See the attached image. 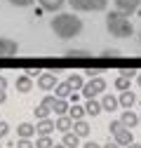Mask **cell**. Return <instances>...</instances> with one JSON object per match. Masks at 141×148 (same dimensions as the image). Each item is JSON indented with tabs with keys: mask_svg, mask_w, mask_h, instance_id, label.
I'll return each instance as SVG.
<instances>
[{
	"mask_svg": "<svg viewBox=\"0 0 141 148\" xmlns=\"http://www.w3.org/2000/svg\"><path fill=\"white\" fill-rule=\"evenodd\" d=\"M49 28L54 31L57 38L70 40V38H78V35L82 33V19H78L73 12H61V14H57L54 19L49 21Z\"/></svg>",
	"mask_w": 141,
	"mask_h": 148,
	"instance_id": "obj_1",
	"label": "cell"
},
{
	"mask_svg": "<svg viewBox=\"0 0 141 148\" xmlns=\"http://www.w3.org/2000/svg\"><path fill=\"white\" fill-rule=\"evenodd\" d=\"M106 28H108V33L115 35V38H129V35L134 33L129 16L122 14V12H118V10H113V12L106 14Z\"/></svg>",
	"mask_w": 141,
	"mask_h": 148,
	"instance_id": "obj_2",
	"label": "cell"
},
{
	"mask_svg": "<svg viewBox=\"0 0 141 148\" xmlns=\"http://www.w3.org/2000/svg\"><path fill=\"white\" fill-rule=\"evenodd\" d=\"M108 129H111V134H113V141H118L120 146H129V143H134V136H132V129H127L125 125H122L120 120H111V125H108Z\"/></svg>",
	"mask_w": 141,
	"mask_h": 148,
	"instance_id": "obj_3",
	"label": "cell"
},
{
	"mask_svg": "<svg viewBox=\"0 0 141 148\" xmlns=\"http://www.w3.org/2000/svg\"><path fill=\"white\" fill-rule=\"evenodd\" d=\"M75 12H103L108 7V0H66Z\"/></svg>",
	"mask_w": 141,
	"mask_h": 148,
	"instance_id": "obj_4",
	"label": "cell"
},
{
	"mask_svg": "<svg viewBox=\"0 0 141 148\" xmlns=\"http://www.w3.org/2000/svg\"><path fill=\"white\" fill-rule=\"evenodd\" d=\"M103 92H106V80H103L101 75H97V78H92L90 82H85V87H82V97L94 99L97 94H103Z\"/></svg>",
	"mask_w": 141,
	"mask_h": 148,
	"instance_id": "obj_5",
	"label": "cell"
},
{
	"mask_svg": "<svg viewBox=\"0 0 141 148\" xmlns=\"http://www.w3.org/2000/svg\"><path fill=\"white\" fill-rule=\"evenodd\" d=\"M115 3V10L118 12H122V14H134L136 10H139V5H141V0H113Z\"/></svg>",
	"mask_w": 141,
	"mask_h": 148,
	"instance_id": "obj_6",
	"label": "cell"
},
{
	"mask_svg": "<svg viewBox=\"0 0 141 148\" xmlns=\"http://www.w3.org/2000/svg\"><path fill=\"white\" fill-rule=\"evenodd\" d=\"M59 82H57V73L54 71H47V73H40V78H38V87L40 89H54Z\"/></svg>",
	"mask_w": 141,
	"mask_h": 148,
	"instance_id": "obj_7",
	"label": "cell"
},
{
	"mask_svg": "<svg viewBox=\"0 0 141 148\" xmlns=\"http://www.w3.org/2000/svg\"><path fill=\"white\" fill-rule=\"evenodd\" d=\"M16 52H19V42L10 38H0V57H14Z\"/></svg>",
	"mask_w": 141,
	"mask_h": 148,
	"instance_id": "obj_8",
	"label": "cell"
},
{
	"mask_svg": "<svg viewBox=\"0 0 141 148\" xmlns=\"http://www.w3.org/2000/svg\"><path fill=\"white\" fill-rule=\"evenodd\" d=\"M132 75H134V71H120V75L115 78V89L118 92H127L129 85H132Z\"/></svg>",
	"mask_w": 141,
	"mask_h": 148,
	"instance_id": "obj_9",
	"label": "cell"
},
{
	"mask_svg": "<svg viewBox=\"0 0 141 148\" xmlns=\"http://www.w3.org/2000/svg\"><path fill=\"white\" fill-rule=\"evenodd\" d=\"M57 129V125H54V120H38V125H35V132H38V136H49L52 132Z\"/></svg>",
	"mask_w": 141,
	"mask_h": 148,
	"instance_id": "obj_10",
	"label": "cell"
},
{
	"mask_svg": "<svg viewBox=\"0 0 141 148\" xmlns=\"http://www.w3.org/2000/svg\"><path fill=\"white\" fill-rule=\"evenodd\" d=\"M54 125H57V132H61V134L73 132V118H70V115H59L54 120Z\"/></svg>",
	"mask_w": 141,
	"mask_h": 148,
	"instance_id": "obj_11",
	"label": "cell"
},
{
	"mask_svg": "<svg viewBox=\"0 0 141 148\" xmlns=\"http://www.w3.org/2000/svg\"><path fill=\"white\" fill-rule=\"evenodd\" d=\"M14 87H16V92H21V94L31 92V89H33V80H31V75H19V78H16V82H14Z\"/></svg>",
	"mask_w": 141,
	"mask_h": 148,
	"instance_id": "obj_12",
	"label": "cell"
},
{
	"mask_svg": "<svg viewBox=\"0 0 141 148\" xmlns=\"http://www.w3.org/2000/svg\"><path fill=\"white\" fill-rule=\"evenodd\" d=\"M118 106H120V101H118L113 94H103V99H101V108H103V110H108V113H115Z\"/></svg>",
	"mask_w": 141,
	"mask_h": 148,
	"instance_id": "obj_13",
	"label": "cell"
},
{
	"mask_svg": "<svg viewBox=\"0 0 141 148\" xmlns=\"http://www.w3.org/2000/svg\"><path fill=\"white\" fill-rule=\"evenodd\" d=\"M120 122L125 125L127 129H132V127H136V125H139V115H136V113H132V108H129V110H125V113L120 115Z\"/></svg>",
	"mask_w": 141,
	"mask_h": 148,
	"instance_id": "obj_14",
	"label": "cell"
},
{
	"mask_svg": "<svg viewBox=\"0 0 141 148\" xmlns=\"http://www.w3.org/2000/svg\"><path fill=\"white\" fill-rule=\"evenodd\" d=\"M16 134H19V139H31L33 134H38V132H35V125H31V122H21L19 127H16Z\"/></svg>",
	"mask_w": 141,
	"mask_h": 148,
	"instance_id": "obj_15",
	"label": "cell"
},
{
	"mask_svg": "<svg viewBox=\"0 0 141 148\" xmlns=\"http://www.w3.org/2000/svg\"><path fill=\"white\" fill-rule=\"evenodd\" d=\"M118 101H120V106L125 108V110H129V108L134 106V101H136V97L132 94V89H127V92H122V94L118 97Z\"/></svg>",
	"mask_w": 141,
	"mask_h": 148,
	"instance_id": "obj_16",
	"label": "cell"
},
{
	"mask_svg": "<svg viewBox=\"0 0 141 148\" xmlns=\"http://www.w3.org/2000/svg\"><path fill=\"white\" fill-rule=\"evenodd\" d=\"M85 110H87V115H92V118H94V115H99V113H101L103 108H101V101H97V99H87Z\"/></svg>",
	"mask_w": 141,
	"mask_h": 148,
	"instance_id": "obj_17",
	"label": "cell"
},
{
	"mask_svg": "<svg viewBox=\"0 0 141 148\" xmlns=\"http://www.w3.org/2000/svg\"><path fill=\"white\" fill-rule=\"evenodd\" d=\"M64 3H66V0H40V5H42L45 12H59Z\"/></svg>",
	"mask_w": 141,
	"mask_h": 148,
	"instance_id": "obj_18",
	"label": "cell"
},
{
	"mask_svg": "<svg viewBox=\"0 0 141 148\" xmlns=\"http://www.w3.org/2000/svg\"><path fill=\"white\" fill-rule=\"evenodd\" d=\"M73 132L82 139V136H90V132H92V129H90V125H87L85 120H78V122H73Z\"/></svg>",
	"mask_w": 141,
	"mask_h": 148,
	"instance_id": "obj_19",
	"label": "cell"
},
{
	"mask_svg": "<svg viewBox=\"0 0 141 148\" xmlns=\"http://www.w3.org/2000/svg\"><path fill=\"white\" fill-rule=\"evenodd\" d=\"M54 92H57V99H68L70 94H73V89H70L68 82H59V85L54 87Z\"/></svg>",
	"mask_w": 141,
	"mask_h": 148,
	"instance_id": "obj_20",
	"label": "cell"
},
{
	"mask_svg": "<svg viewBox=\"0 0 141 148\" xmlns=\"http://www.w3.org/2000/svg\"><path fill=\"white\" fill-rule=\"evenodd\" d=\"M66 148H78V143H80V136L75 134V132H66L64 134V141H61Z\"/></svg>",
	"mask_w": 141,
	"mask_h": 148,
	"instance_id": "obj_21",
	"label": "cell"
},
{
	"mask_svg": "<svg viewBox=\"0 0 141 148\" xmlns=\"http://www.w3.org/2000/svg\"><path fill=\"white\" fill-rule=\"evenodd\" d=\"M68 115L73 118V122H78V120H82V118L87 115V110H85V106H78V103H73V108H68Z\"/></svg>",
	"mask_w": 141,
	"mask_h": 148,
	"instance_id": "obj_22",
	"label": "cell"
},
{
	"mask_svg": "<svg viewBox=\"0 0 141 148\" xmlns=\"http://www.w3.org/2000/svg\"><path fill=\"white\" fill-rule=\"evenodd\" d=\"M52 113H57V115H68V103H66V99H57L54 106H52Z\"/></svg>",
	"mask_w": 141,
	"mask_h": 148,
	"instance_id": "obj_23",
	"label": "cell"
},
{
	"mask_svg": "<svg viewBox=\"0 0 141 148\" xmlns=\"http://www.w3.org/2000/svg\"><path fill=\"white\" fill-rule=\"evenodd\" d=\"M66 82L70 85V89H73V92H78V89H82V87H85L82 75H68V80H66Z\"/></svg>",
	"mask_w": 141,
	"mask_h": 148,
	"instance_id": "obj_24",
	"label": "cell"
},
{
	"mask_svg": "<svg viewBox=\"0 0 141 148\" xmlns=\"http://www.w3.org/2000/svg\"><path fill=\"white\" fill-rule=\"evenodd\" d=\"M33 113H35V118H38V120H47L52 110H49L45 103H40V106H35V110H33Z\"/></svg>",
	"mask_w": 141,
	"mask_h": 148,
	"instance_id": "obj_25",
	"label": "cell"
},
{
	"mask_svg": "<svg viewBox=\"0 0 141 148\" xmlns=\"http://www.w3.org/2000/svg\"><path fill=\"white\" fill-rule=\"evenodd\" d=\"M64 54H66V57H70V59H73V57H78V59H85V57H92V52H87V49H66Z\"/></svg>",
	"mask_w": 141,
	"mask_h": 148,
	"instance_id": "obj_26",
	"label": "cell"
},
{
	"mask_svg": "<svg viewBox=\"0 0 141 148\" xmlns=\"http://www.w3.org/2000/svg\"><path fill=\"white\" fill-rule=\"evenodd\" d=\"M52 146H54V141L49 136H38L35 139V148H52Z\"/></svg>",
	"mask_w": 141,
	"mask_h": 148,
	"instance_id": "obj_27",
	"label": "cell"
},
{
	"mask_svg": "<svg viewBox=\"0 0 141 148\" xmlns=\"http://www.w3.org/2000/svg\"><path fill=\"white\" fill-rule=\"evenodd\" d=\"M10 5H14V7H28V5H33L35 0H7Z\"/></svg>",
	"mask_w": 141,
	"mask_h": 148,
	"instance_id": "obj_28",
	"label": "cell"
},
{
	"mask_svg": "<svg viewBox=\"0 0 141 148\" xmlns=\"http://www.w3.org/2000/svg\"><path fill=\"white\" fill-rule=\"evenodd\" d=\"M101 57L103 59H115V57H120V49H103Z\"/></svg>",
	"mask_w": 141,
	"mask_h": 148,
	"instance_id": "obj_29",
	"label": "cell"
},
{
	"mask_svg": "<svg viewBox=\"0 0 141 148\" xmlns=\"http://www.w3.org/2000/svg\"><path fill=\"white\" fill-rule=\"evenodd\" d=\"M16 148H35V143L31 139H19L16 141Z\"/></svg>",
	"mask_w": 141,
	"mask_h": 148,
	"instance_id": "obj_30",
	"label": "cell"
},
{
	"mask_svg": "<svg viewBox=\"0 0 141 148\" xmlns=\"http://www.w3.org/2000/svg\"><path fill=\"white\" fill-rule=\"evenodd\" d=\"M7 134H10V125H7L5 120H0V139L7 136Z\"/></svg>",
	"mask_w": 141,
	"mask_h": 148,
	"instance_id": "obj_31",
	"label": "cell"
},
{
	"mask_svg": "<svg viewBox=\"0 0 141 148\" xmlns=\"http://www.w3.org/2000/svg\"><path fill=\"white\" fill-rule=\"evenodd\" d=\"M54 101H57V97H52V94H47V97L42 99V103H45V106H47L49 110H52V106H54Z\"/></svg>",
	"mask_w": 141,
	"mask_h": 148,
	"instance_id": "obj_32",
	"label": "cell"
},
{
	"mask_svg": "<svg viewBox=\"0 0 141 148\" xmlns=\"http://www.w3.org/2000/svg\"><path fill=\"white\" fill-rule=\"evenodd\" d=\"M0 89H7V78L0 75Z\"/></svg>",
	"mask_w": 141,
	"mask_h": 148,
	"instance_id": "obj_33",
	"label": "cell"
},
{
	"mask_svg": "<svg viewBox=\"0 0 141 148\" xmlns=\"http://www.w3.org/2000/svg\"><path fill=\"white\" fill-rule=\"evenodd\" d=\"M85 148H103V146H99V143H94V141H87Z\"/></svg>",
	"mask_w": 141,
	"mask_h": 148,
	"instance_id": "obj_34",
	"label": "cell"
},
{
	"mask_svg": "<svg viewBox=\"0 0 141 148\" xmlns=\"http://www.w3.org/2000/svg\"><path fill=\"white\" fill-rule=\"evenodd\" d=\"M103 148H120V143H118V141H108Z\"/></svg>",
	"mask_w": 141,
	"mask_h": 148,
	"instance_id": "obj_35",
	"label": "cell"
},
{
	"mask_svg": "<svg viewBox=\"0 0 141 148\" xmlns=\"http://www.w3.org/2000/svg\"><path fill=\"white\" fill-rule=\"evenodd\" d=\"M5 99H7V94H5V89H0V106L5 103Z\"/></svg>",
	"mask_w": 141,
	"mask_h": 148,
	"instance_id": "obj_36",
	"label": "cell"
},
{
	"mask_svg": "<svg viewBox=\"0 0 141 148\" xmlns=\"http://www.w3.org/2000/svg\"><path fill=\"white\" fill-rule=\"evenodd\" d=\"M52 148H66L64 143H54V146H52Z\"/></svg>",
	"mask_w": 141,
	"mask_h": 148,
	"instance_id": "obj_37",
	"label": "cell"
},
{
	"mask_svg": "<svg viewBox=\"0 0 141 148\" xmlns=\"http://www.w3.org/2000/svg\"><path fill=\"white\" fill-rule=\"evenodd\" d=\"M127 148H141V146H139V143H129Z\"/></svg>",
	"mask_w": 141,
	"mask_h": 148,
	"instance_id": "obj_38",
	"label": "cell"
},
{
	"mask_svg": "<svg viewBox=\"0 0 141 148\" xmlns=\"http://www.w3.org/2000/svg\"><path fill=\"white\" fill-rule=\"evenodd\" d=\"M136 82H139V87H141V73H139V78H136Z\"/></svg>",
	"mask_w": 141,
	"mask_h": 148,
	"instance_id": "obj_39",
	"label": "cell"
},
{
	"mask_svg": "<svg viewBox=\"0 0 141 148\" xmlns=\"http://www.w3.org/2000/svg\"><path fill=\"white\" fill-rule=\"evenodd\" d=\"M139 42H141V33H139Z\"/></svg>",
	"mask_w": 141,
	"mask_h": 148,
	"instance_id": "obj_40",
	"label": "cell"
},
{
	"mask_svg": "<svg viewBox=\"0 0 141 148\" xmlns=\"http://www.w3.org/2000/svg\"><path fill=\"white\" fill-rule=\"evenodd\" d=\"M139 125H141V118H139Z\"/></svg>",
	"mask_w": 141,
	"mask_h": 148,
	"instance_id": "obj_41",
	"label": "cell"
},
{
	"mask_svg": "<svg viewBox=\"0 0 141 148\" xmlns=\"http://www.w3.org/2000/svg\"><path fill=\"white\" fill-rule=\"evenodd\" d=\"M0 148H3V146H0Z\"/></svg>",
	"mask_w": 141,
	"mask_h": 148,
	"instance_id": "obj_42",
	"label": "cell"
}]
</instances>
